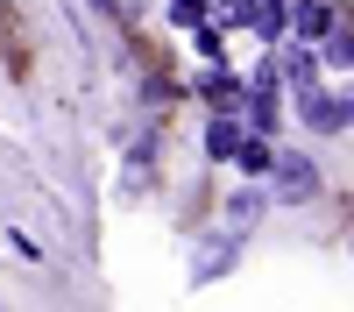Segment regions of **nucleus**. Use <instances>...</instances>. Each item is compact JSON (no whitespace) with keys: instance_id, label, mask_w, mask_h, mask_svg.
I'll return each instance as SVG.
<instances>
[{"instance_id":"7","label":"nucleus","mask_w":354,"mask_h":312,"mask_svg":"<svg viewBox=\"0 0 354 312\" xmlns=\"http://www.w3.org/2000/svg\"><path fill=\"white\" fill-rule=\"evenodd\" d=\"M234 163H241L248 178H255V170H270V142H255V135H241V142H234Z\"/></svg>"},{"instance_id":"3","label":"nucleus","mask_w":354,"mask_h":312,"mask_svg":"<svg viewBox=\"0 0 354 312\" xmlns=\"http://www.w3.org/2000/svg\"><path fill=\"white\" fill-rule=\"evenodd\" d=\"M270 71L290 85V93H305V85L319 78V64H312V43H305V50H277V57H270Z\"/></svg>"},{"instance_id":"1","label":"nucleus","mask_w":354,"mask_h":312,"mask_svg":"<svg viewBox=\"0 0 354 312\" xmlns=\"http://www.w3.org/2000/svg\"><path fill=\"white\" fill-rule=\"evenodd\" d=\"M298 107H305V128H319V135H340V128H347V100H340V93H319V85H305Z\"/></svg>"},{"instance_id":"10","label":"nucleus","mask_w":354,"mask_h":312,"mask_svg":"<svg viewBox=\"0 0 354 312\" xmlns=\"http://www.w3.org/2000/svg\"><path fill=\"white\" fill-rule=\"evenodd\" d=\"M326 36H333V43H326V64H347V57H354V43H347V28L333 21V28H326Z\"/></svg>"},{"instance_id":"8","label":"nucleus","mask_w":354,"mask_h":312,"mask_svg":"<svg viewBox=\"0 0 354 312\" xmlns=\"http://www.w3.org/2000/svg\"><path fill=\"white\" fill-rule=\"evenodd\" d=\"M227 263H234V235H220L213 248H205V255H198V277H220Z\"/></svg>"},{"instance_id":"11","label":"nucleus","mask_w":354,"mask_h":312,"mask_svg":"<svg viewBox=\"0 0 354 312\" xmlns=\"http://www.w3.org/2000/svg\"><path fill=\"white\" fill-rule=\"evenodd\" d=\"M170 15L185 21V28H198V21H205V0H170Z\"/></svg>"},{"instance_id":"2","label":"nucleus","mask_w":354,"mask_h":312,"mask_svg":"<svg viewBox=\"0 0 354 312\" xmlns=\"http://www.w3.org/2000/svg\"><path fill=\"white\" fill-rule=\"evenodd\" d=\"M248 128H255V135L277 128V71H255V78H248Z\"/></svg>"},{"instance_id":"9","label":"nucleus","mask_w":354,"mask_h":312,"mask_svg":"<svg viewBox=\"0 0 354 312\" xmlns=\"http://www.w3.org/2000/svg\"><path fill=\"white\" fill-rule=\"evenodd\" d=\"M234 142H241L234 121H213V128H205V149H213V156H234Z\"/></svg>"},{"instance_id":"5","label":"nucleus","mask_w":354,"mask_h":312,"mask_svg":"<svg viewBox=\"0 0 354 312\" xmlns=\"http://www.w3.org/2000/svg\"><path fill=\"white\" fill-rule=\"evenodd\" d=\"M270 170L283 178V199H312V185H319V170L305 156H270Z\"/></svg>"},{"instance_id":"4","label":"nucleus","mask_w":354,"mask_h":312,"mask_svg":"<svg viewBox=\"0 0 354 312\" xmlns=\"http://www.w3.org/2000/svg\"><path fill=\"white\" fill-rule=\"evenodd\" d=\"M283 28H298L305 43H319V36H326V28H333V8H326V0H298V8L283 15Z\"/></svg>"},{"instance_id":"6","label":"nucleus","mask_w":354,"mask_h":312,"mask_svg":"<svg viewBox=\"0 0 354 312\" xmlns=\"http://www.w3.org/2000/svg\"><path fill=\"white\" fill-rule=\"evenodd\" d=\"M283 0H241V15H234V21H248L255 28V36H283Z\"/></svg>"}]
</instances>
